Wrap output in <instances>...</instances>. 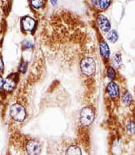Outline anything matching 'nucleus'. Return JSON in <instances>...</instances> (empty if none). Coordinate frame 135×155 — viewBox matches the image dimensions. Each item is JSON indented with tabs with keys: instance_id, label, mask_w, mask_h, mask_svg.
I'll return each mask as SVG.
<instances>
[{
	"instance_id": "2eb2a0df",
	"label": "nucleus",
	"mask_w": 135,
	"mask_h": 155,
	"mask_svg": "<svg viewBox=\"0 0 135 155\" xmlns=\"http://www.w3.org/2000/svg\"><path fill=\"white\" fill-rule=\"evenodd\" d=\"M31 5L34 9H39L44 5V0H30Z\"/></svg>"
},
{
	"instance_id": "20e7f679",
	"label": "nucleus",
	"mask_w": 135,
	"mask_h": 155,
	"mask_svg": "<svg viewBox=\"0 0 135 155\" xmlns=\"http://www.w3.org/2000/svg\"><path fill=\"white\" fill-rule=\"evenodd\" d=\"M96 20L99 28L103 32L107 33L111 30L110 21L105 15L100 14L97 16Z\"/></svg>"
},
{
	"instance_id": "39448f33",
	"label": "nucleus",
	"mask_w": 135,
	"mask_h": 155,
	"mask_svg": "<svg viewBox=\"0 0 135 155\" xmlns=\"http://www.w3.org/2000/svg\"><path fill=\"white\" fill-rule=\"evenodd\" d=\"M26 150L29 155H38L41 152V146L38 141L31 140L27 144Z\"/></svg>"
},
{
	"instance_id": "ddd939ff",
	"label": "nucleus",
	"mask_w": 135,
	"mask_h": 155,
	"mask_svg": "<svg viewBox=\"0 0 135 155\" xmlns=\"http://www.w3.org/2000/svg\"><path fill=\"white\" fill-rule=\"evenodd\" d=\"M112 62L114 67L118 68L121 66L122 64V57L120 53H116L114 54L113 58H112Z\"/></svg>"
},
{
	"instance_id": "f3484780",
	"label": "nucleus",
	"mask_w": 135,
	"mask_h": 155,
	"mask_svg": "<svg viewBox=\"0 0 135 155\" xmlns=\"http://www.w3.org/2000/svg\"><path fill=\"white\" fill-rule=\"evenodd\" d=\"M107 77L111 80H113L115 78V71H114V68L112 67H109L107 70Z\"/></svg>"
},
{
	"instance_id": "9d476101",
	"label": "nucleus",
	"mask_w": 135,
	"mask_h": 155,
	"mask_svg": "<svg viewBox=\"0 0 135 155\" xmlns=\"http://www.w3.org/2000/svg\"><path fill=\"white\" fill-rule=\"evenodd\" d=\"M107 38L110 42L114 43L116 42L118 39V33L116 30H110L107 33L106 35Z\"/></svg>"
},
{
	"instance_id": "412c9836",
	"label": "nucleus",
	"mask_w": 135,
	"mask_h": 155,
	"mask_svg": "<svg viewBox=\"0 0 135 155\" xmlns=\"http://www.w3.org/2000/svg\"><path fill=\"white\" fill-rule=\"evenodd\" d=\"M4 83V81L3 78H1V77H0V88H1L2 86H3Z\"/></svg>"
},
{
	"instance_id": "a211bd4d",
	"label": "nucleus",
	"mask_w": 135,
	"mask_h": 155,
	"mask_svg": "<svg viewBox=\"0 0 135 155\" xmlns=\"http://www.w3.org/2000/svg\"><path fill=\"white\" fill-rule=\"evenodd\" d=\"M32 46H33V43L30 41H28V40L24 41L23 44V47L24 49H30Z\"/></svg>"
},
{
	"instance_id": "dca6fc26",
	"label": "nucleus",
	"mask_w": 135,
	"mask_h": 155,
	"mask_svg": "<svg viewBox=\"0 0 135 155\" xmlns=\"http://www.w3.org/2000/svg\"><path fill=\"white\" fill-rule=\"evenodd\" d=\"M127 128L129 133L135 134V121H132L128 123Z\"/></svg>"
},
{
	"instance_id": "0eeeda50",
	"label": "nucleus",
	"mask_w": 135,
	"mask_h": 155,
	"mask_svg": "<svg viewBox=\"0 0 135 155\" xmlns=\"http://www.w3.org/2000/svg\"><path fill=\"white\" fill-rule=\"evenodd\" d=\"M36 21L34 19L30 16H27L23 19L22 26L26 31H31L35 26Z\"/></svg>"
},
{
	"instance_id": "6e6552de",
	"label": "nucleus",
	"mask_w": 135,
	"mask_h": 155,
	"mask_svg": "<svg viewBox=\"0 0 135 155\" xmlns=\"http://www.w3.org/2000/svg\"><path fill=\"white\" fill-rule=\"evenodd\" d=\"M107 90L109 95L112 98H115L119 95L118 86L114 82H111L108 84Z\"/></svg>"
},
{
	"instance_id": "423d86ee",
	"label": "nucleus",
	"mask_w": 135,
	"mask_h": 155,
	"mask_svg": "<svg viewBox=\"0 0 135 155\" xmlns=\"http://www.w3.org/2000/svg\"><path fill=\"white\" fill-rule=\"evenodd\" d=\"M93 7L98 11H105L111 5L113 0H91Z\"/></svg>"
},
{
	"instance_id": "f257e3e1",
	"label": "nucleus",
	"mask_w": 135,
	"mask_h": 155,
	"mask_svg": "<svg viewBox=\"0 0 135 155\" xmlns=\"http://www.w3.org/2000/svg\"><path fill=\"white\" fill-rule=\"evenodd\" d=\"M81 72L86 76H90L96 71V63L92 58L86 57L83 58L80 64Z\"/></svg>"
},
{
	"instance_id": "6ab92c4d",
	"label": "nucleus",
	"mask_w": 135,
	"mask_h": 155,
	"mask_svg": "<svg viewBox=\"0 0 135 155\" xmlns=\"http://www.w3.org/2000/svg\"><path fill=\"white\" fill-rule=\"evenodd\" d=\"M27 64L26 62H23L21 64L19 70L21 72H25L27 69Z\"/></svg>"
},
{
	"instance_id": "7ed1b4c3",
	"label": "nucleus",
	"mask_w": 135,
	"mask_h": 155,
	"mask_svg": "<svg viewBox=\"0 0 135 155\" xmlns=\"http://www.w3.org/2000/svg\"><path fill=\"white\" fill-rule=\"evenodd\" d=\"M10 114L14 120L22 121L25 119L26 112L24 107L22 105L15 104L11 106L10 109Z\"/></svg>"
},
{
	"instance_id": "1a4fd4ad",
	"label": "nucleus",
	"mask_w": 135,
	"mask_h": 155,
	"mask_svg": "<svg viewBox=\"0 0 135 155\" xmlns=\"http://www.w3.org/2000/svg\"><path fill=\"white\" fill-rule=\"evenodd\" d=\"M100 54L105 59H108L110 55V50L108 44L105 41H103L100 44Z\"/></svg>"
},
{
	"instance_id": "aec40b11",
	"label": "nucleus",
	"mask_w": 135,
	"mask_h": 155,
	"mask_svg": "<svg viewBox=\"0 0 135 155\" xmlns=\"http://www.w3.org/2000/svg\"><path fill=\"white\" fill-rule=\"evenodd\" d=\"M58 1H59V0H50V4H51L52 5L55 6V5H57Z\"/></svg>"
},
{
	"instance_id": "4468645a",
	"label": "nucleus",
	"mask_w": 135,
	"mask_h": 155,
	"mask_svg": "<svg viewBox=\"0 0 135 155\" xmlns=\"http://www.w3.org/2000/svg\"><path fill=\"white\" fill-rule=\"evenodd\" d=\"M122 101L124 104L125 105H129L132 101V97L129 92H125L122 97Z\"/></svg>"
},
{
	"instance_id": "f8f14e48",
	"label": "nucleus",
	"mask_w": 135,
	"mask_h": 155,
	"mask_svg": "<svg viewBox=\"0 0 135 155\" xmlns=\"http://www.w3.org/2000/svg\"><path fill=\"white\" fill-rule=\"evenodd\" d=\"M66 155H81L82 152L81 149L77 146H71L67 149L66 153Z\"/></svg>"
},
{
	"instance_id": "4be33fe9",
	"label": "nucleus",
	"mask_w": 135,
	"mask_h": 155,
	"mask_svg": "<svg viewBox=\"0 0 135 155\" xmlns=\"http://www.w3.org/2000/svg\"><path fill=\"white\" fill-rule=\"evenodd\" d=\"M3 69V63L2 60L0 59V71L2 70Z\"/></svg>"
},
{
	"instance_id": "9b49d317",
	"label": "nucleus",
	"mask_w": 135,
	"mask_h": 155,
	"mask_svg": "<svg viewBox=\"0 0 135 155\" xmlns=\"http://www.w3.org/2000/svg\"><path fill=\"white\" fill-rule=\"evenodd\" d=\"M15 83L12 79L7 78L4 81L3 87L4 88L8 91H11L14 88Z\"/></svg>"
},
{
	"instance_id": "f03ea898",
	"label": "nucleus",
	"mask_w": 135,
	"mask_h": 155,
	"mask_svg": "<svg viewBox=\"0 0 135 155\" xmlns=\"http://www.w3.org/2000/svg\"><path fill=\"white\" fill-rule=\"evenodd\" d=\"M95 113L92 109L89 107H84L80 113V123L85 127L89 126L93 121Z\"/></svg>"
}]
</instances>
